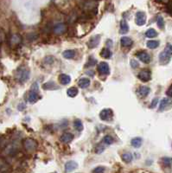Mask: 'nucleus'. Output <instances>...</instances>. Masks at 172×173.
<instances>
[{
	"label": "nucleus",
	"instance_id": "33",
	"mask_svg": "<svg viewBox=\"0 0 172 173\" xmlns=\"http://www.w3.org/2000/svg\"><path fill=\"white\" fill-rule=\"evenodd\" d=\"M158 103V98H155V99L151 101L150 108H155L157 107Z\"/></svg>",
	"mask_w": 172,
	"mask_h": 173
},
{
	"label": "nucleus",
	"instance_id": "35",
	"mask_svg": "<svg viewBox=\"0 0 172 173\" xmlns=\"http://www.w3.org/2000/svg\"><path fill=\"white\" fill-rule=\"evenodd\" d=\"M166 94H167V96H168V97L172 98V84L170 86V87H169L168 90L166 91Z\"/></svg>",
	"mask_w": 172,
	"mask_h": 173
},
{
	"label": "nucleus",
	"instance_id": "21",
	"mask_svg": "<svg viewBox=\"0 0 172 173\" xmlns=\"http://www.w3.org/2000/svg\"><path fill=\"white\" fill-rule=\"evenodd\" d=\"M21 37L17 34H15V35H12L11 37H10V44L11 45H17L21 43Z\"/></svg>",
	"mask_w": 172,
	"mask_h": 173
},
{
	"label": "nucleus",
	"instance_id": "2",
	"mask_svg": "<svg viewBox=\"0 0 172 173\" xmlns=\"http://www.w3.org/2000/svg\"><path fill=\"white\" fill-rule=\"evenodd\" d=\"M16 78L17 79V81L21 83H24L25 81H27L30 78V70L25 68V67H22L20 68L16 74Z\"/></svg>",
	"mask_w": 172,
	"mask_h": 173
},
{
	"label": "nucleus",
	"instance_id": "17",
	"mask_svg": "<svg viewBox=\"0 0 172 173\" xmlns=\"http://www.w3.org/2000/svg\"><path fill=\"white\" fill-rule=\"evenodd\" d=\"M129 25L127 23V22L125 20H121L120 21V30L119 32L121 34H126L129 31Z\"/></svg>",
	"mask_w": 172,
	"mask_h": 173
},
{
	"label": "nucleus",
	"instance_id": "16",
	"mask_svg": "<svg viewBox=\"0 0 172 173\" xmlns=\"http://www.w3.org/2000/svg\"><path fill=\"white\" fill-rule=\"evenodd\" d=\"M59 81H60V83L62 84V85H67L70 83L71 81V77L67 74H61L60 76H59Z\"/></svg>",
	"mask_w": 172,
	"mask_h": 173
},
{
	"label": "nucleus",
	"instance_id": "7",
	"mask_svg": "<svg viewBox=\"0 0 172 173\" xmlns=\"http://www.w3.org/2000/svg\"><path fill=\"white\" fill-rule=\"evenodd\" d=\"M98 71L102 75H107L110 73V68L107 62L101 61L98 65Z\"/></svg>",
	"mask_w": 172,
	"mask_h": 173
},
{
	"label": "nucleus",
	"instance_id": "9",
	"mask_svg": "<svg viewBox=\"0 0 172 173\" xmlns=\"http://www.w3.org/2000/svg\"><path fill=\"white\" fill-rule=\"evenodd\" d=\"M37 90H38V89L34 90L33 88H32L31 90L30 91L29 95H28V101H29L30 103H36V102L39 100L40 96H39V94H38V93H37Z\"/></svg>",
	"mask_w": 172,
	"mask_h": 173
},
{
	"label": "nucleus",
	"instance_id": "14",
	"mask_svg": "<svg viewBox=\"0 0 172 173\" xmlns=\"http://www.w3.org/2000/svg\"><path fill=\"white\" fill-rule=\"evenodd\" d=\"M60 139L62 143L67 144V143H70L74 139V135L70 132H65L61 136Z\"/></svg>",
	"mask_w": 172,
	"mask_h": 173
},
{
	"label": "nucleus",
	"instance_id": "22",
	"mask_svg": "<svg viewBox=\"0 0 172 173\" xmlns=\"http://www.w3.org/2000/svg\"><path fill=\"white\" fill-rule=\"evenodd\" d=\"M62 56L66 59H73L75 57V51L73 50H65L62 53Z\"/></svg>",
	"mask_w": 172,
	"mask_h": 173
},
{
	"label": "nucleus",
	"instance_id": "11",
	"mask_svg": "<svg viewBox=\"0 0 172 173\" xmlns=\"http://www.w3.org/2000/svg\"><path fill=\"white\" fill-rule=\"evenodd\" d=\"M100 35L94 36V37H92L89 39L88 47H89L90 49H94V48H96V47L100 44Z\"/></svg>",
	"mask_w": 172,
	"mask_h": 173
},
{
	"label": "nucleus",
	"instance_id": "12",
	"mask_svg": "<svg viewBox=\"0 0 172 173\" xmlns=\"http://www.w3.org/2000/svg\"><path fill=\"white\" fill-rule=\"evenodd\" d=\"M66 30H67V25L62 23H59L54 27V32L56 35H61L65 33Z\"/></svg>",
	"mask_w": 172,
	"mask_h": 173
},
{
	"label": "nucleus",
	"instance_id": "25",
	"mask_svg": "<svg viewBox=\"0 0 172 173\" xmlns=\"http://www.w3.org/2000/svg\"><path fill=\"white\" fill-rule=\"evenodd\" d=\"M121 158H122V160H123L124 162H125V163H130V162H131V160H132V154L130 153V152H125V153L121 156Z\"/></svg>",
	"mask_w": 172,
	"mask_h": 173
},
{
	"label": "nucleus",
	"instance_id": "13",
	"mask_svg": "<svg viewBox=\"0 0 172 173\" xmlns=\"http://www.w3.org/2000/svg\"><path fill=\"white\" fill-rule=\"evenodd\" d=\"M151 92V88L149 87L146 86H142L138 89V94L141 97V98H144L146 97Z\"/></svg>",
	"mask_w": 172,
	"mask_h": 173
},
{
	"label": "nucleus",
	"instance_id": "36",
	"mask_svg": "<svg viewBox=\"0 0 172 173\" xmlns=\"http://www.w3.org/2000/svg\"><path fill=\"white\" fill-rule=\"evenodd\" d=\"M131 67H132L133 68H136L138 67V61H135V60H131Z\"/></svg>",
	"mask_w": 172,
	"mask_h": 173
},
{
	"label": "nucleus",
	"instance_id": "20",
	"mask_svg": "<svg viewBox=\"0 0 172 173\" xmlns=\"http://www.w3.org/2000/svg\"><path fill=\"white\" fill-rule=\"evenodd\" d=\"M131 144L134 148H139V147H141V145L143 144V139L139 137L133 138L131 141Z\"/></svg>",
	"mask_w": 172,
	"mask_h": 173
},
{
	"label": "nucleus",
	"instance_id": "6",
	"mask_svg": "<svg viewBox=\"0 0 172 173\" xmlns=\"http://www.w3.org/2000/svg\"><path fill=\"white\" fill-rule=\"evenodd\" d=\"M172 107V101L170 98H164L160 101L158 112H164L165 110L170 109Z\"/></svg>",
	"mask_w": 172,
	"mask_h": 173
},
{
	"label": "nucleus",
	"instance_id": "24",
	"mask_svg": "<svg viewBox=\"0 0 172 173\" xmlns=\"http://www.w3.org/2000/svg\"><path fill=\"white\" fill-rule=\"evenodd\" d=\"M100 57L103 58H106V59H109L112 57V52L109 49L107 48H104L102 49L101 52H100Z\"/></svg>",
	"mask_w": 172,
	"mask_h": 173
},
{
	"label": "nucleus",
	"instance_id": "23",
	"mask_svg": "<svg viewBox=\"0 0 172 173\" xmlns=\"http://www.w3.org/2000/svg\"><path fill=\"white\" fill-rule=\"evenodd\" d=\"M78 89H77V88H75V87H72V88H68L67 89V94L69 96V97H71V98H74V97H75L77 94H78Z\"/></svg>",
	"mask_w": 172,
	"mask_h": 173
},
{
	"label": "nucleus",
	"instance_id": "29",
	"mask_svg": "<svg viewBox=\"0 0 172 173\" xmlns=\"http://www.w3.org/2000/svg\"><path fill=\"white\" fill-rule=\"evenodd\" d=\"M74 128L77 130V131H82L83 130V124L81 122V120L80 119H75L74 122Z\"/></svg>",
	"mask_w": 172,
	"mask_h": 173
},
{
	"label": "nucleus",
	"instance_id": "3",
	"mask_svg": "<svg viewBox=\"0 0 172 173\" xmlns=\"http://www.w3.org/2000/svg\"><path fill=\"white\" fill-rule=\"evenodd\" d=\"M23 145L24 147V149L28 152H34L36 149V142L35 139H25L23 141Z\"/></svg>",
	"mask_w": 172,
	"mask_h": 173
},
{
	"label": "nucleus",
	"instance_id": "38",
	"mask_svg": "<svg viewBox=\"0 0 172 173\" xmlns=\"http://www.w3.org/2000/svg\"><path fill=\"white\" fill-rule=\"evenodd\" d=\"M163 2H164V3H166V2H168V0H162Z\"/></svg>",
	"mask_w": 172,
	"mask_h": 173
},
{
	"label": "nucleus",
	"instance_id": "18",
	"mask_svg": "<svg viewBox=\"0 0 172 173\" xmlns=\"http://www.w3.org/2000/svg\"><path fill=\"white\" fill-rule=\"evenodd\" d=\"M120 43H121V45L123 47H125V48H128V47H131L133 43L132 40L128 37H123L120 40Z\"/></svg>",
	"mask_w": 172,
	"mask_h": 173
},
{
	"label": "nucleus",
	"instance_id": "10",
	"mask_svg": "<svg viewBox=\"0 0 172 173\" xmlns=\"http://www.w3.org/2000/svg\"><path fill=\"white\" fill-rule=\"evenodd\" d=\"M137 57L139 59V61H141L144 63H149L151 60V56L146 52V51H140L137 53Z\"/></svg>",
	"mask_w": 172,
	"mask_h": 173
},
{
	"label": "nucleus",
	"instance_id": "32",
	"mask_svg": "<svg viewBox=\"0 0 172 173\" xmlns=\"http://www.w3.org/2000/svg\"><path fill=\"white\" fill-rule=\"evenodd\" d=\"M105 171H106V168H105V167H103V166H99V167H97V168H95V169L94 170V172L102 173L105 172Z\"/></svg>",
	"mask_w": 172,
	"mask_h": 173
},
{
	"label": "nucleus",
	"instance_id": "8",
	"mask_svg": "<svg viewBox=\"0 0 172 173\" xmlns=\"http://www.w3.org/2000/svg\"><path fill=\"white\" fill-rule=\"evenodd\" d=\"M138 79L141 80L142 81L147 82L151 79V71H149L147 69H143L138 73Z\"/></svg>",
	"mask_w": 172,
	"mask_h": 173
},
{
	"label": "nucleus",
	"instance_id": "30",
	"mask_svg": "<svg viewBox=\"0 0 172 173\" xmlns=\"http://www.w3.org/2000/svg\"><path fill=\"white\" fill-rule=\"evenodd\" d=\"M103 143L106 144V145H112V144L114 143V138L112 136L107 135V136H106L103 139Z\"/></svg>",
	"mask_w": 172,
	"mask_h": 173
},
{
	"label": "nucleus",
	"instance_id": "15",
	"mask_svg": "<svg viewBox=\"0 0 172 173\" xmlns=\"http://www.w3.org/2000/svg\"><path fill=\"white\" fill-rule=\"evenodd\" d=\"M78 167V164L75 161H68L65 165V171L67 172H70L74 170H75Z\"/></svg>",
	"mask_w": 172,
	"mask_h": 173
},
{
	"label": "nucleus",
	"instance_id": "26",
	"mask_svg": "<svg viewBox=\"0 0 172 173\" xmlns=\"http://www.w3.org/2000/svg\"><path fill=\"white\" fill-rule=\"evenodd\" d=\"M145 36L149 38H153V37H156L158 36V32L154 29H149L145 32Z\"/></svg>",
	"mask_w": 172,
	"mask_h": 173
},
{
	"label": "nucleus",
	"instance_id": "5",
	"mask_svg": "<svg viewBox=\"0 0 172 173\" xmlns=\"http://www.w3.org/2000/svg\"><path fill=\"white\" fill-rule=\"evenodd\" d=\"M147 20V17L146 14L144 11H138L136 13V17H135V23L138 26H143L145 24Z\"/></svg>",
	"mask_w": 172,
	"mask_h": 173
},
{
	"label": "nucleus",
	"instance_id": "27",
	"mask_svg": "<svg viewBox=\"0 0 172 173\" xmlns=\"http://www.w3.org/2000/svg\"><path fill=\"white\" fill-rule=\"evenodd\" d=\"M147 47L149 49H156L159 46V42L158 41H154V40H151L147 42Z\"/></svg>",
	"mask_w": 172,
	"mask_h": 173
},
{
	"label": "nucleus",
	"instance_id": "28",
	"mask_svg": "<svg viewBox=\"0 0 172 173\" xmlns=\"http://www.w3.org/2000/svg\"><path fill=\"white\" fill-rule=\"evenodd\" d=\"M162 164L166 167H171L172 166V158H163L162 159Z\"/></svg>",
	"mask_w": 172,
	"mask_h": 173
},
{
	"label": "nucleus",
	"instance_id": "19",
	"mask_svg": "<svg viewBox=\"0 0 172 173\" xmlns=\"http://www.w3.org/2000/svg\"><path fill=\"white\" fill-rule=\"evenodd\" d=\"M78 85L80 88H87L89 87L90 85V80L88 78H81L79 81H78Z\"/></svg>",
	"mask_w": 172,
	"mask_h": 173
},
{
	"label": "nucleus",
	"instance_id": "37",
	"mask_svg": "<svg viewBox=\"0 0 172 173\" xmlns=\"http://www.w3.org/2000/svg\"><path fill=\"white\" fill-rule=\"evenodd\" d=\"M25 108H26V106H25L23 103H21V104H19V105H18V107H17V109H18L19 111H22V110L25 109Z\"/></svg>",
	"mask_w": 172,
	"mask_h": 173
},
{
	"label": "nucleus",
	"instance_id": "34",
	"mask_svg": "<svg viewBox=\"0 0 172 173\" xmlns=\"http://www.w3.org/2000/svg\"><path fill=\"white\" fill-rule=\"evenodd\" d=\"M104 150H105V146L100 145H98L97 148H96V152L99 153V154H100V153H102V152H104Z\"/></svg>",
	"mask_w": 172,
	"mask_h": 173
},
{
	"label": "nucleus",
	"instance_id": "31",
	"mask_svg": "<svg viewBox=\"0 0 172 173\" xmlns=\"http://www.w3.org/2000/svg\"><path fill=\"white\" fill-rule=\"evenodd\" d=\"M157 23H158V26L160 28V29H164V20L162 16H158V18H157Z\"/></svg>",
	"mask_w": 172,
	"mask_h": 173
},
{
	"label": "nucleus",
	"instance_id": "1",
	"mask_svg": "<svg viewBox=\"0 0 172 173\" xmlns=\"http://www.w3.org/2000/svg\"><path fill=\"white\" fill-rule=\"evenodd\" d=\"M172 57V45L168 43L166 46H165V49L164 51H162L160 54H159V63L161 65H167Z\"/></svg>",
	"mask_w": 172,
	"mask_h": 173
},
{
	"label": "nucleus",
	"instance_id": "4",
	"mask_svg": "<svg viewBox=\"0 0 172 173\" xmlns=\"http://www.w3.org/2000/svg\"><path fill=\"white\" fill-rule=\"evenodd\" d=\"M100 118L101 120H103V121L110 122V121L113 120V118H114V112H113V110L110 109V108L103 109V110L100 113Z\"/></svg>",
	"mask_w": 172,
	"mask_h": 173
}]
</instances>
